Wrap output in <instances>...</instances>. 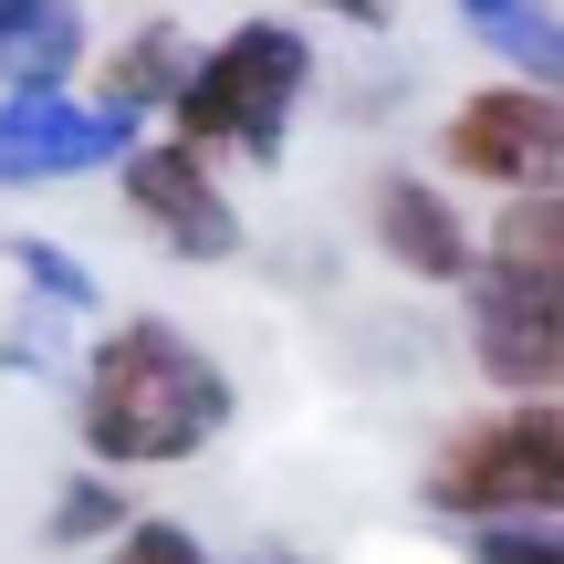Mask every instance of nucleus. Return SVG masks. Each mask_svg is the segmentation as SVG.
Masks as SVG:
<instances>
[{
  "instance_id": "14",
  "label": "nucleus",
  "mask_w": 564,
  "mask_h": 564,
  "mask_svg": "<svg viewBox=\"0 0 564 564\" xmlns=\"http://www.w3.org/2000/svg\"><path fill=\"white\" fill-rule=\"evenodd\" d=\"M11 262L32 272L42 303H63V314H95V272H84L74 251H53V241H11Z\"/></svg>"
},
{
  "instance_id": "4",
  "label": "nucleus",
  "mask_w": 564,
  "mask_h": 564,
  "mask_svg": "<svg viewBox=\"0 0 564 564\" xmlns=\"http://www.w3.org/2000/svg\"><path fill=\"white\" fill-rule=\"evenodd\" d=\"M440 167L470 188H554L564 178V95L533 74L460 95L440 126Z\"/></svg>"
},
{
  "instance_id": "2",
  "label": "nucleus",
  "mask_w": 564,
  "mask_h": 564,
  "mask_svg": "<svg viewBox=\"0 0 564 564\" xmlns=\"http://www.w3.org/2000/svg\"><path fill=\"white\" fill-rule=\"evenodd\" d=\"M303 105H314V32L251 11L188 53L178 95H167V137H188L199 158H220V147L230 158H282Z\"/></svg>"
},
{
  "instance_id": "11",
  "label": "nucleus",
  "mask_w": 564,
  "mask_h": 564,
  "mask_svg": "<svg viewBox=\"0 0 564 564\" xmlns=\"http://www.w3.org/2000/svg\"><path fill=\"white\" fill-rule=\"evenodd\" d=\"M449 11H460L512 74H533V84L564 74V21H554V0H449Z\"/></svg>"
},
{
  "instance_id": "16",
  "label": "nucleus",
  "mask_w": 564,
  "mask_h": 564,
  "mask_svg": "<svg viewBox=\"0 0 564 564\" xmlns=\"http://www.w3.org/2000/svg\"><path fill=\"white\" fill-rule=\"evenodd\" d=\"M314 21H356V32H398V0H303Z\"/></svg>"
},
{
  "instance_id": "1",
  "label": "nucleus",
  "mask_w": 564,
  "mask_h": 564,
  "mask_svg": "<svg viewBox=\"0 0 564 564\" xmlns=\"http://www.w3.org/2000/svg\"><path fill=\"white\" fill-rule=\"evenodd\" d=\"M230 419H241L230 366L167 314L105 324L95 356H84L74 429H84V449H95V470H178V460H199Z\"/></svg>"
},
{
  "instance_id": "13",
  "label": "nucleus",
  "mask_w": 564,
  "mask_h": 564,
  "mask_svg": "<svg viewBox=\"0 0 564 564\" xmlns=\"http://www.w3.org/2000/svg\"><path fill=\"white\" fill-rule=\"evenodd\" d=\"M105 564H209V544L188 523H167V512H126L105 533Z\"/></svg>"
},
{
  "instance_id": "7",
  "label": "nucleus",
  "mask_w": 564,
  "mask_h": 564,
  "mask_svg": "<svg viewBox=\"0 0 564 564\" xmlns=\"http://www.w3.org/2000/svg\"><path fill=\"white\" fill-rule=\"evenodd\" d=\"M137 126H116L95 95L42 84V95H0V188H53L84 167H116Z\"/></svg>"
},
{
  "instance_id": "3",
  "label": "nucleus",
  "mask_w": 564,
  "mask_h": 564,
  "mask_svg": "<svg viewBox=\"0 0 564 564\" xmlns=\"http://www.w3.org/2000/svg\"><path fill=\"white\" fill-rule=\"evenodd\" d=\"M419 491L449 523H554L564 512V408L554 398H502L481 419H460Z\"/></svg>"
},
{
  "instance_id": "9",
  "label": "nucleus",
  "mask_w": 564,
  "mask_h": 564,
  "mask_svg": "<svg viewBox=\"0 0 564 564\" xmlns=\"http://www.w3.org/2000/svg\"><path fill=\"white\" fill-rule=\"evenodd\" d=\"M188 53H199V42H188V21H137V32L116 42V53L95 63V105L116 126H147V116H167V95H178V74H188Z\"/></svg>"
},
{
  "instance_id": "17",
  "label": "nucleus",
  "mask_w": 564,
  "mask_h": 564,
  "mask_svg": "<svg viewBox=\"0 0 564 564\" xmlns=\"http://www.w3.org/2000/svg\"><path fill=\"white\" fill-rule=\"evenodd\" d=\"M251 564H293V554H251Z\"/></svg>"
},
{
  "instance_id": "5",
  "label": "nucleus",
  "mask_w": 564,
  "mask_h": 564,
  "mask_svg": "<svg viewBox=\"0 0 564 564\" xmlns=\"http://www.w3.org/2000/svg\"><path fill=\"white\" fill-rule=\"evenodd\" d=\"M470 366L502 398H554L564 387V272L470 262Z\"/></svg>"
},
{
  "instance_id": "12",
  "label": "nucleus",
  "mask_w": 564,
  "mask_h": 564,
  "mask_svg": "<svg viewBox=\"0 0 564 564\" xmlns=\"http://www.w3.org/2000/svg\"><path fill=\"white\" fill-rule=\"evenodd\" d=\"M126 523V491H116V470H84V481H63L53 491V512H42V544H105V533Z\"/></svg>"
},
{
  "instance_id": "8",
  "label": "nucleus",
  "mask_w": 564,
  "mask_h": 564,
  "mask_svg": "<svg viewBox=\"0 0 564 564\" xmlns=\"http://www.w3.org/2000/svg\"><path fill=\"white\" fill-rule=\"evenodd\" d=\"M366 241H377L408 282H440V293H460L470 262H481V230H470V209L449 199L440 178H419V167H387V178L366 188Z\"/></svg>"
},
{
  "instance_id": "6",
  "label": "nucleus",
  "mask_w": 564,
  "mask_h": 564,
  "mask_svg": "<svg viewBox=\"0 0 564 564\" xmlns=\"http://www.w3.org/2000/svg\"><path fill=\"white\" fill-rule=\"evenodd\" d=\"M116 178H126V220H137L147 241H167L178 262H230V251H241V209H230L220 167L188 137H126Z\"/></svg>"
},
{
  "instance_id": "10",
  "label": "nucleus",
  "mask_w": 564,
  "mask_h": 564,
  "mask_svg": "<svg viewBox=\"0 0 564 564\" xmlns=\"http://www.w3.org/2000/svg\"><path fill=\"white\" fill-rule=\"evenodd\" d=\"M84 74V11L74 0H0V95H42V84Z\"/></svg>"
},
{
  "instance_id": "15",
  "label": "nucleus",
  "mask_w": 564,
  "mask_h": 564,
  "mask_svg": "<svg viewBox=\"0 0 564 564\" xmlns=\"http://www.w3.org/2000/svg\"><path fill=\"white\" fill-rule=\"evenodd\" d=\"M470 564H564L554 523H470Z\"/></svg>"
}]
</instances>
